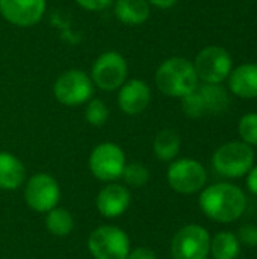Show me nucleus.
Masks as SVG:
<instances>
[{
  "label": "nucleus",
  "instance_id": "f257e3e1",
  "mask_svg": "<svg viewBox=\"0 0 257 259\" xmlns=\"http://www.w3.org/2000/svg\"><path fill=\"white\" fill-rule=\"evenodd\" d=\"M198 205L203 214L215 223L229 225L238 222L248 205L242 188L230 182H218L200 191Z\"/></svg>",
  "mask_w": 257,
  "mask_h": 259
},
{
  "label": "nucleus",
  "instance_id": "9b49d317",
  "mask_svg": "<svg viewBox=\"0 0 257 259\" xmlns=\"http://www.w3.org/2000/svg\"><path fill=\"white\" fill-rule=\"evenodd\" d=\"M88 164L95 179L101 182H114L123 176L126 155L118 144L101 143L92 149Z\"/></svg>",
  "mask_w": 257,
  "mask_h": 259
},
{
  "label": "nucleus",
  "instance_id": "f3484780",
  "mask_svg": "<svg viewBox=\"0 0 257 259\" xmlns=\"http://www.w3.org/2000/svg\"><path fill=\"white\" fill-rule=\"evenodd\" d=\"M26 181L24 164L9 152H0V190H17Z\"/></svg>",
  "mask_w": 257,
  "mask_h": 259
},
{
  "label": "nucleus",
  "instance_id": "39448f33",
  "mask_svg": "<svg viewBox=\"0 0 257 259\" xmlns=\"http://www.w3.org/2000/svg\"><path fill=\"white\" fill-rule=\"evenodd\" d=\"M127 74L129 65L126 58L120 52L108 50L95 58L89 77L94 87L103 91H115L127 80Z\"/></svg>",
  "mask_w": 257,
  "mask_h": 259
},
{
  "label": "nucleus",
  "instance_id": "c85d7f7f",
  "mask_svg": "<svg viewBox=\"0 0 257 259\" xmlns=\"http://www.w3.org/2000/svg\"><path fill=\"white\" fill-rule=\"evenodd\" d=\"M177 2H179V0H147L148 5L156 6V8H159V9H170V8H173Z\"/></svg>",
  "mask_w": 257,
  "mask_h": 259
},
{
  "label": "nucleus",
  "instance_id": "423d86ee",
  "mask_svg": "<svg viewBox=\"0 0 257 259\" xmlns=\"http://www.w3.org/2000/svg\"><path fill=\"white\" fill-rule=\"evenodd\" d=\"M55 99L65 106H79L94 96V83L83 70L71 68L58 76L53 83Z\"/></svg>",
  "mask_w": 257,
  "mask_h": 259
},
{
  "label": "nucleus",
  "instance_id": "9d476101",
  "mask_svg": "<svg viewBox=\"0 0 257 259\" xmlns=\"http://www.w3.org/2000/svg\"><path fill=\"white\" fill-rule=\"evenodd\" d=\"M211 250V234L200 225L180 228L171 241L173 259H208Z\"/></svg>",
  "mask_w": 257,
  "mask_h": 259
},
{
  "label": "nucleus",
  "instance_id": "412c9836",
  "mask_svg": "<svg viewBox=\"0 0 257 259\" xmlns=\"http://www.w3.org/2000/svg\"><path fill=\"white\" fill-rule=\"evenodd\" d=\"M45 228L55 237H67L74 228L73 215L65 208H53L45 215Z\"/></svg>",
  "mask_w": 257,
  "mask_h": 259
},
{
  "label": "nucleus",
  "instance_id": "20e7f679",
  "mask_svg": "<svg viewBox=\"0 0 257 259\" xmlns=\"http://www.w3.org/2000/svg\"><path fill=\"white\" fill-rule=\"evenodd\" d=\"M254 149L244 141H229L220 146L214 156L212 165L215 171L227 179L244 178L254 165Z\"/></svg>",
  "mask_w": 257,
  "mask_h": 259
},
{
  "label": "nucleus",
  "instance_id": "2eb2a0df",
  "mask_svg": "<svg viewBox=\"0 0 257 259\" xmlns=\"http://www.w3.org/2000/svg\"><path fill=\"white\" fill-rule=\"evenodd\" d=\"M95 205L103 217L117 219L127 211L130 205V193L126 187L109 182L97 194Z\"/></svg>",
  "mask_w": 257,
  "mask_h": 259
},
{
  "label": "nucleus",
  "instance_id": "5701e85b",
  "mask_svg": "<svg viewBox=\"0 0 257 259\" xmlns=\"http://www.w3.org/2000/svg\"><path fill=\"white\" fill-rule=\"evenodd\" d=\"M127 185L133 187V188H141L144 187L148 179H150V171L148 168L141 164V162H132V164H126L123 176H121Z\"/></svg>",
  "mask_w": 257,
  "mask_h": 259
},
{
  "label": "nucleus",
  "instance_id": "dca6fc26",
  "mask_svg": "<svg viewBox=\"0 0 257 259\" xmlns=\"http://www.w3.org/2000/svg\"><path fill=\"white\" fill-rule=\"evenodd\" d=\"M230 91L241 99H257V64L248 62L232 68L229 74Z\"/></svg>",
  "mask_w": 257,
  "mask_h": 259
},
{
  "label": "nucleus",
  "instance_id": "a211bd4d",
  "mask_svg": "<svg viewBox=\"0 0 257 259\" xmlns=\"http://www.w3.org/2000/svg\"><path fill=\"white\" fill-rule=\"evenodd\" d=\"M114 14L126 26H141L150 17V5L147 0H115Z\"/></svg>",
  "mask_w": 257,
  "mask_h": 259
},
{
  "label": "nucleus",
  "instance_id": "0eeeda50",
  "mask_svg": "<svg viewBox=\"0 0 257 259\" xmlns=\"http://www.w3.org/2000/svg\"><path fill=\"white\" fill-rule=\"evenodd\" d=\"M168 185L179 194L200 193L208 182V171L201 162L191 158L171 161L167 170Z\"/></svg>",
  "mask_w": 257,
  "mask_h": 259
},
{
  "label": "nucleus",
  "instance_id": "6ab92c4d",
  "mask_svg": "<svg viewBox=\"0 0 257 259\" xmlns=\"http://www.w3.org/2000/svg\"><path fill=\"white\" fill-rule=\"evenodd\" d=\"M241 253V243L235 232L220 231L211 237L209 255L214 259H238Z\"/></svg>",
  "mask_w": 257,
  "mask_h": 259
},
{
  "label": "nucleus",
  "instance_id": "4be33fe9",
  "mask_svg": "<svg viewBox=\"0 0 257 259\" xmlns=\"http://www.w3.org/2000/svg\"><path fill=\"white\" fill-rule=\"evenodd\" d=\"M85 120L91 126H95V127L106 124V121L109 120L108 105L100 99H89L85 108Z\"/></svg>",
  "mask_w": 257,
  "mask_h": 259
},
{
  "label": "nucleus",
  "instance_id": "bb28decb",
  "mask_svg": "<svg viewBox=\"0 0 257 259\" xmlns=\"http://www.w3.org/2000/svg\"><path fill=\"white\" fill-rule=\"evenodd\" d=\"M126 259H158L156 253L150 247H136L135 250H130Z\"/></svg>",
  "mask_w": 257,
  "mask_h": 259
},
{
  "label": "nucleus",
  "instance_id": "b1692460",
  "mask_svg": "<svg viewBox=\"0 0 257 259\" xmlns=\"http://www.w3.org/2000/svg\"><path fill=\"white\" fill-rule=\"evenodd\" d=\"M238 134L241 137V141L245 144L256 147L257 146V112L245 114L238 124Z\"/></svg>",
  "mask_w": 257,
  "mask_h": 259
},
{
  "label": "nucleus",
  "instance_id": "6e6552de",
  "mask_svg": "<svg viewBox=\"0 0 257 259\" xmlns=\"http://www.w3.org/2000/svg\"><path fill=\"white\" fill-rule=\"evenodd\" d=\"M192 64L198 80L203 83H223L233 68L230 53L221 46H208L201 49Z\"/></svg>",
  "mask_w": 257,
  "mask_h": 259
},
{
  "label": "nucleus",
  "instance_id": "cd10ccee",
  "mask_svg": "<svg viewBox=\"0 0 257 259\" xmlns=\"http://www.w3.org/2000/svg\"><path fill=\"white\" fill-rule=\"evenodd\" d=\"M245 184H247V190L253 196H257V165H253L250 171L245 175Z\"/></svg>",
  "mask_w": 257,
  "mask_h": 259
},
{
  "label": "nucleus",
  "instance_id": "aec40b11",
  "mask_svg": "<svg viewBox=\"0 0 257 259\" xmlns=\"http://www.w3.org/2000/svg\"><path fill=\"white\" fill-rule=\"evenodd\" d=\"M182 140L174 129H162L158 132L153 141V152L159 161L171 162L180 152Z\"/></svg>",
  "mask_w": 257,
  "mask_h": 259
},
{
  "label": "nucleus",
  "instance_id": "f03ea898",
  "mask_svg": "<svg viewBox=\"0 0 257 259\" xmlns=\"http://www.w3.org/2000/svg\"><path fill=\"white\" fill-rule=\"evenodd\" d=\"M155 83L158 90L168 97H185L194 91L200 80L194 64L182 56L165 59L155 73Z\"/></svg>",
  "mask_w": 257,
  "mask_h": 259
},
{
  "label": "nucleus",
  "instance_id": "a878e982",
  "mask_svg": "<svg viewBox=\"0 0 257 259\" xmlns=\"http://www.w3.org/2000/svg\"><path fill=\"white\" fill-rule=\"evenodd\" d=\"M115 0H76V3L89 12H98V11H105L108 9Z\"/></svg>",
  "mask_w": 257,
  "mask_h": 259
},
{
  "label": "nucleus",
  "instance_id": "4468645a",
  "mask_svg": "<svg viewBox=\"0 0 257 259\" xmlns=\"http://www.w3.org/2000/svg\"><path fill=\"white\" fill-rule=\"evenodd\" d=\"M118 106L127 115L142 114L151 102V90L142 79L126 80L118 88Z\"/></svg>",
  "mask_w": 257,
  "mask_h": 259
},
{
  "label": "nucleus",
  "instance_id": "ddd939ff",
  "mask_svg": "<svg viewBox=\"0 0 257 259\" xmlns=\"http://www.w3.org/2000/svg\"><path fill=\"white\" fill-rule=\"evenodd\" d=\"M45 0H0V15L18 27H32L41 21Z\"/></svg>",
  "mask_w": 257,
  "mask_h": 259
},
{
  "label": "nucleus",
  "instance_id": "7ed1b4c3",
  "mask_svg": "<svg viewBox=\"0 0 257 259\" xmlns=\"http://www.w3.org/2000/svg\"><path fill=\"white\" fill-rule=\"evenodd\" d=\"M230 97L221 83H203L182 97V111L188 118L218 115L229 109Z\"/></svg>",
  "mask_w": 257,
  "mask_h": 259
},
{
  "label": "nucleus",
  "instance_id": "f8f14e48",
  "mask_svg": "<svg viewBox=\"0 0 257 259\" xmlns=\"http://www.w3.org/2000/svg\"><path fill=\"white\" fill-rule=\"evenodd\" d=\"M24 200L30 209L36 212H48L56 208L61 200V188L58 181L47 173H36L24 188Z\"/></svg>",
  "mask_w": 257,
  "mask_h": 259
},
{
  "label": "nucleus",
  "instance_id": "393cba45",
  "mask_svg": "<svg viewBox=\"0 0 257 259\" xmlns=\"http://www.w3.org/2000/svg\"><path fill=\"white\" fill-rule=\"evenodd\" d=\"M241 244L247 247H257V226L256 225H242L236 234Z\"/></svg>",
  "mask_w": 257,
  "mask_h": 259
},
{
  "label": "nucleus",
  "instance_id": "1a4fd4ad",
  "mask_svg": "<svg viewBox=\"0 0 257 259\" xmlns=\"http://www.w3.org/2000/svg\"><path fill=\"white\" fill-rule=\"evenodd\" d=\"M88 249L94 259H126L130 252V241L123 229L100 226L91 232Z\"/></svg>",
  "mask_w": 257,
  "mask_h": 259
}]
</instances>
